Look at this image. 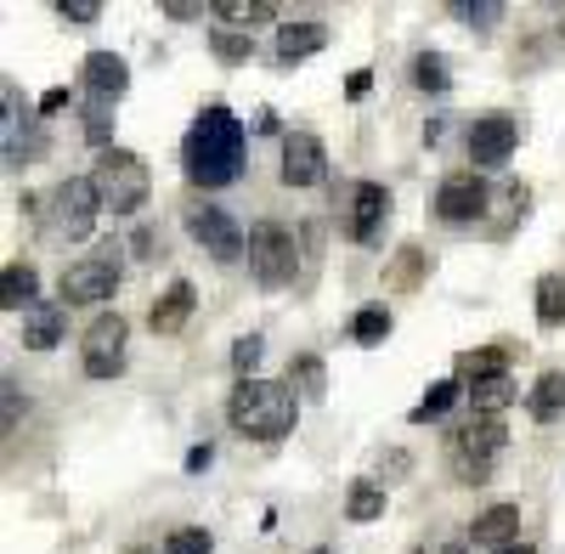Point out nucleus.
Returning a JSON list of instances; mask_svg holds the SVG:
<instances>
[{
    "label": "nucleus",
    "mask_w": 565,
    "mask_h": 554,
    "mask_svg": "<svg viewBox=\"0 0 565 554\" xmlns=\"http://www.w3.org/2000/svg\"><path fill=\"white\" fill-rule=\"evenodd\" d=\"M125 345H130V322L119 311H97L79 340V362L90 380H119L125 374Z\"/></svg>",
    "instance_id": "nucleus-6"
},
{
    "label": "nucleus",
    "mask_w": 565,
    "mask_h": 554,
    "mask_svg": "<svg viewBox=\"0 0 565 554\" xmlns=\"http://www.w3.org/2000/svg\"><path fill=\"white\" fill-rule=\"evenodd\" d=\"M63 329H68V306L40 300V306L23 317V345H29V351H57V345H63Z\"/></svg>",
    "instance_id": "nucleus-18"
},
{
    "label": "nucleus",
    "mask_w": 565,
    "mask_h": 554,
    "mask_svg": "<svg viewBox=\"0 0 565 554\" xmlns=\"http://www.w3.org/2000/svg\"><path fill=\"white\" fill-rule=\"evenodd\" d=\"M300 419V396L295 385H277V380H238L226 396V425L249 436V441H282Z\"/></svg>",
    "instance_id": "nucleus-2"
},
{
    "label": "nucleus",
    "mask_w": 565,
    "mask_h": 554,
    "mask_svg": "<svg viewBox=\"0 0 565 554\" xmlns=\"http://www.w3.org/2000/svg\"><path fill=\"white\" fill-rule=\"evenodd\" d=\"M57 18L63 23H97L103 7H97V0H57Z\"/></svg>",
    "instance_id": "nucleus-36"
},
{
    "label": "nucleus",
    "mask_w": 565,
    "mask_h": 554,
    "mask_svg": "<svg viewBox=\"0 0 565 554\" xmlns=\"http://www.w3.org/2000/svg\"><path fill=\"white\" fill-rule=\"evenodd\" d=\"M186 233H193V238L204 244V255H215L221 266H232V260H244V255H249L244 226L232 221L221 204H193V210H186Z\"/></svg>",
    "instance_id": "nucleus-8"
},
{
    "label": "nucleus",
    "mask_w": 565,
    "mask_h": 554,
    "mask_svg": "<svg viewBox=\"0 0 565 554\" xmlns=\"http://www.w3.org/2000/svg\"><path fill=\"white\" fill-rule=\"evenodd\" d=\"M260 356H266V340L260 334H244L238 345H232V367H238V380H255Z\"/></svg>",
    "instance_id": "nucleus-35"
},
{
    "label": "nucleus",
    "mask_w": 565,
    "mask_h": 554,
    "mask_svg": "<svg viewBox=\"0 0 565 554\" xmlns=\"http://www.w3.org/2000/svg\"><path fill=\"white\" fill-rule=\"evenodd\" d=\"M463 396H469V407H476V419H498L503 407H514V396H521V391H514L509 374H492V380H469Z\"/></svg>",
    "instance_id": "nucleus-20"
},
{
    "label": "nucleus",
    "mask_w": 565,
    "mask_h": 554,
    "mask_svg": "<svg viewBox=\"0 0 565 554\" xmlns=\"http://www.w3.org/2000/svg\"><path fill=\"white\" fill-rule=\"evenodd\" d=\"M52 204H57V226L68 238H85L90 226H97V210H103V193H97V181L90 175H68L63 188L52 193Z\"/></svg>",
    "instance_id": "nucleus-12"
},
{
    "label": "nucleus",
    "mask_w": 565,
    "mask_h": 554,
    "mask_svg": "<svg viewBox=\"0 0 565 554\" xmlns=\"http://www.w3.org/2000/svg\"><path fill=\"white\" fill-rule=\"evenodd\" d=\"M565 322V277L543 271L537 277V329H559Z\"/></svg>",
    "instance_id": "nucleus-25"
},
{
    "label": "nucleus",
    "mask_w": 565,
    "mask_h": 554,
    "mask_svg": "<svg viewBox=\"0 0 565 554\" xmlns=\"http://www.w3.org/2000/svg\"><path fill=\"white\" fill-rule=\"evenodd\" d=\"M0 306L23 311V317L40 306V271H34L29 260H12L7 271H0Z\"/></svg>",
    "instance_id": "nucleus-19"
},
{
    "label": "nucleus",
    "mask_w": 565,
    "mask_h": 554,
    "mask_svg": "<svg viewBox=\"0 0 565 554\" xmlns=\"http://www.w3.org/2000/svg\"><path fill=\"white\" fill-rule=\"evenodd\" d=\"M130 249H136L141 260H153V249H159V238L148 233V226H141V233H136V244H130Z\"/></svg>",
    "instance_id": "nucleus-42"
},
{
    "label": "nucleus",
    "mask_w": 565,
    "mask_h": 554,
    "mask_svg": "<svg viewBox=\"0 0 565 554\" xmlns=\"http://www.w3.org/2000/svg\"><path fill=\"white\" fill-rule=\"evenodd\" d=\"M413 85H418V90H436V97H441V90H452V63H447L441 52H418V57H413Z\"/></svg>",
    "instance_id": "nucleus-29"
},
{
    "label": "nucleus",
    "mask_w": 565,
    "mask_h": 554,
    "mask_svg": "<svg viewBox=\"0 0 565 554\" xmlns=\"http://www.w3.org/2000/svg\"><path fill=\"white\" fill-rule=\"evenodd\" d=\"M380 470H385V476H407V470H413V458H407V452H385V458H380Z\"/></svg>",
    "instance_id": "nucleus-39"
},
{
    "label": "nucleus",
    "mask_w": 565,
    "mask_h": 554,
    "mask_svg": "<svg viewBox=\"0 0 565 554\" xmlns=\"http://www.w3.org/2000/svg\"><path fill=\"white\" fill-rule=\"evenodd\" d=\"M367 85H373V79H367V68H356V74L345 79V97H351V103H362V97H367Z\"/></svg>",
    "instance_id": "nucleus-40"
},
{
    "label": "nucleus",
    "mask_w": 565,
    "mask_h": 554,
    "mask_svg": "<svg viewBox=\"0 0 565 554\" xmlns=\"http://www.w3.org/2000/svg\"><path fill=\"white\" fill-rule=\"evenodd\" d=\"M289 385L300 391V402H322V396H328V367H322V356L300 351V356L289 362Z\"/></svg>",
    "instance_id": "nucleus-22"
},
{
    "label": "nucleus",
    "mask_w": 565,
    "mask_h": 554,
    "mask_svg": "<svg viewBox=\"0 0 565 554\" xmlns=\"http://www.w3.org/2000/svg\"><path fill=\"white\" fill-rule=\"evenodd\" d=\"M210 465H215V447H210V441L186 452V476H199V470H210Z\"/></svg>",
    "instance_id": "nucleus-37"
},
{
    "label": "nucleus",
    "mask_w": 565,
    "mask_h": 554,
    "mask_svg": "<svg viewBox=\"0 0 565 554\" xmlns=\"http://www.w3.org/2000/svg\"><path fill=\"white\" fill-rule=\"evenodd\" d=\"M391 329H396V317H391L385 306H362V311L351 317V340H356V345H385Z\"/></svg>",
    "instance_id": "nucleus-26"
},
{
    "label": "nucleus",
    "mask_w": 565,
    "mask_h": 554,
    "mask_svg": "<svg viewBox=\"0 0 565 554\" xmlns=\"http://www.w3.org/2000/svg\"><path fill=\"white\" fill-rule=\"evenodd\" d=\"M79 130H85L90 148L108 153V148H114V103H85V125H79Z\"/></svg>",
    "instance_id": "nucleus-32"
},
{
    "label": "nucleus",
    "mask_w": 565,
    "mask_h": 554,
    "mask_svg": "<svg viewBox=\"0 0 565 554\" xmlns=\"http://www.w3.org/2000/svg\"><path fill=\"white\" fill-rule=\"evenodd\" d=\"M418 277H424V249L418 244H402L396 260H391V271H385V289L407 295V289H418Z\"/></svg>",
    "instance_id": "nucleus-27"
},
{
    "label": "nucleus",
    "mask_w": 565,
    "mask_h": 554,
    "mask_svg": "<svg viewBox=\"0 0 565 554\" xmlns=\"http://www.w3.org/2000/svg\"><path fill=\"white\" fill-rule=\"evenodd\" d=\"M244 148H249V130L244 119L232 114L226 103H210L193 130H186L181 142V175L193 181V188H232V181L244 175Z\"/></svg>",
    "instance_id": "nucleus-1"
},
{
    "label": "nucleus",
    "mask_w": 565,
    "mask_h": 554,
    "mask_svg": "<svg viewBox=\"0 0 565 554\" xmlns=\"http://www.w3.org/2000/svg\"><path fill=\"white\" fill-rule=\"evenodd\" d=\"M68 108V90L57 85V90H45V97H40V114H63Z\"/></svg>",
    "instance_id": "nucleus-41"
},
{
    "label": "nucleus",
    "mask_w": 565,
    "mask_h": 554,
    "mask_svg": "<svg viewBox=\"0 0 565 554\" xmlns=\"http://www.w3.org/2000/svg\"><path fill=\"white\" fill-rule=\"evenodd\" d=\"M164 554H215V537L204 526H175L164 537Z\"/></svg>",
    "instance_id": "nucleus-33"
},
{
    "label": "nucleus",
    "mask_w": 565,
    "mask_h": 554,
    "mask_svg": "<svg viewBox=\"0 0 565 554\" xmlns=\"http://www.w3.org/2000/svg\"><path fill=\"white\" fill-rule=\"evenodd\" d=\"M311 554H328V548H311Z\"/></svg>",
    "instance_id": "nucleus-47"
},
{
    "label": "nucleus",
    "mask_w": 565,
    "mask_h": 554,
    "mask_svg": "<svg viewBox=\"0 0 565 554\" xmlns=\"http://www.w3.org/2000/svg\"><path fill=\"white\" fill-rule=\"evenodd\" d=\"M503 447H509L503 419H469V425H458L447 436V465H452V476L463 487H481L492 476V465L503 458Z\"/></svg>",
    "instance_id": "nucleus-4"
},
{
    "label": "nucleus",
    "mask_w": 565,
    "mask_h": 554,
    "mask_svg": "<svg viewBox=\"0 0 565 554\" xmlns=\"http://www.w3.org/2000/svg\"><path fill=\"white\" fill-rule=\"evenodd\" d=\"M90 181H97V193H103V210H114V215H136L141 204H148V193H153L148 159L130 153V148L97 153V164H90Z\"/></svg>",
    "instance_id": "nucleus-3"
},
{
    "label": "nucleus",
    "mask_w": 565,
    "mask_h": 554,
    "mask_svg": "<svg viewBox=\"0 0 565 554\" xmlns=\"http://www.w3.org/2000/svg\"><path fill=\"white\" fill-rule=\"evenodd\" d=\"M463 396V385L458 380H441V385H430V396H424L413 413H407V425H430V419H447V407Z\"/></svg>",
    "instance_id": "nucleus-30"
},
{
    "label": "nucleus",
    "mask_w": 565,
    "mask_h": 554,
    "mask_svg": "<svg viewBox=\"0 0 565 554\" xmlns=\"http://www.w3.org/2000/svg\"><path fill=\"white\" fill-rule=\"evenodd\" d=\"M498 554H537V548H521V543H514V548H498Z\"/></svg>",
    "instance_id": "nucleus-45"
},
{
    "label": "nucleus",
    "mask_w": 565,
    "mask_h": 554,
    "mask_svg": "<svg viewBox=\"0 0 565 554\" xmlns=\"http://www.w3.org/2000/svg\"><path fill=\"white\" fill-rule=\"evenodd\" d=\"M452 18L458 23H476V29H492L503 18V7H498V0H452Z\"/></svg>",
    "instance_id": "nucleus-34"
},
{
    "label": "nucleus",
    "mask_w": 565,
    "mask_h": 554,
    "mask_svg": "<svg viewBox=\"0 0 565 554\" xmlns=\"http://www.w3.org/2000/svg\"><path fill=\"white\" fill-rule=\"evenodd\" d=\"M12 430H18V385L7 380V436H12Z\"/></svg>",
    "instance_id": "nucleus-43"
},
{
    "label": "nucleus",
    "mask_w": 565,
    "mask_h": 554,
    "mask_svg": "<svg viewBox=\"0 0 565 554\" xmlns=\"http://www.w3.org/2000/svg\"><path fill=\"white\" fill-rule=\"evenodd\" d=\"M210 52L226 63V68H244L255 57V34L249 29H210Z\"/></svg>",
    "instance_id": "nucleus-24"
},
{
    "label": "nucleus",
    "mask_w": 565,
    "mask_h": 554,
    "mask_svg": "<svg viewBox=\"0 0 565 554\" xmlns=\"http://www.w3.org/2000/svg\"><path fill=\"white\" fill-rule=\"evenodd\" d=\"M487 204H492V193H487L481 170H452V175H441V188H436V215H441L447 226L481 221Z\"/></svg>",
    "instance_id": "nucleus-9"
},
{
    "label": "nucleus",
    "mask_w": 565,
    "mask_h": 554,
    "mask_svg": "<svg viewBox=\"0 0 565 554\" xmlns=\"http://www.w3.org/2000/svg\"><path fill=\"white\" fill-rule=\"evenodd\" d=\"M57 295L68 306H108L119 295V260L114 255H85L57 277Z\"/></svg>",
    "instance_id": "nucleus-7"
},
{
    "label": "nucleus",
    "mask_w": 565,
    "mask_h": 554,
    "mask_svg": "<svg viewBox=\"0 0 565 554\" xmlns=\"http://www.w3.org/2000/svg\"><path fill=\"white\" fill-rule=\"evenodd\" d=\"M385 515V481H351L345 492V521H380Z\"/></svg>",
    "instance_id": "nucleus-23"
},
{
    "label": "nucleus",
    "mask_w": 565,
    "mask_h": 554,
    "mask_svg": "<svg viewBox=\"0 0 565 554\" xmlns=\"http://www.w3.org/2000/svg\"><path fill=\"white\" fill-rule=\"evenodd\" d=\"M130 554H141V548H130Z\"/></svg>",
    "instance_id": "nucleus-48"
},
{
    "label": "nucleus",
    "mask_w": 565,
    "mask_h": 554,
    "mask_svg": "<svg viewBox=\"0 0 565 554\" xmlns=\"http://www.w3.org/2000/svg\"><path fill=\"white\" fill-rule=\"evenodd\" d=\"M526 413H532L537 425H554L559 413H565V374H559V367H548V374L532 385V396H526Z\"/></svg>",
    "instance_id": "nucleus-21"
},
{
    "label": "nucleus",
    "mask_w": 565,
    "mask_h": 554,
    "mask_svg": "<svg viewBox=\"0 0 565 554\" xmlns=\"http://www.w3.org/2000/svg\"><path fill=\"white\" fill-rule=\"evenodd\" d=\"M193 306H199V289L186 284V277H175V284L159 295V306L148 311L153 334H181V329H186V317H193Z\"/></svg>",
    "instance_id": "nucleus-17"
},
{
    "label": "nucleus",
    "mask_w": 565,
    "mask_h": 554,
    "mask_svg": "<svg viewBox=\"0 0 565 554\" xmlns=\"http://www.w3.org/2000/svg\"><path fill=\"white\" fill-rule=\"evenodd\" d=\"M458 374H463V380H492V374H509V345H492V351H463V356H458Z\"/></svg>",
    "instance_id": "nucleus-31"
},
{
    "label": "nucleus",
    "mask_w": 565,
    "mask_h": 554,
    "mask_svg": "<svg viewBox=\"0 0 565 554\" xmlns=\"http://www.w3.org/2000/svg\"><path fill=\"white\" fill-rule=\"evenodd\" d=\"M322 45H328V23H317V18L282 23V29H277V63H282V68H295V63L317 57Z\"/></svg>",
    "instance_id": "nucleus-16"
},
{
    "label": "nucleus",
    "mask_w": 565,
    "mask_h": 554,
    "mask_svg": "<svg viewBox=\"0 0 565 554\" xmlns=\"http://www.w3.org/2000/svg\"><path fill=\"white\" fill-rule=\"evenodd\" d=\"M295 266H300V249H295V233L282 221H255L249 226V271L260 289H282L295 284Z\"/></svg>",
    "instance_id": "nucleus-5"
},
{
    "label": "nucleus",
    "mask_w": 565,
    "mask_h": 554,
    "mask_svg": "<svg viewBox=\"0 0 565 554\" xmlns=\"http://www.w3.org/2000/svg\"><path fill=\"white\" fill-rule=\"evenodd\" d=\"M559 34H565V18H559Z\"/></svg>",
    "instance_id": "nucleus-46"
},
{
    "label": "nucleus",
    "mask_w": 565,
    "mask_h": 554,
    "mask_svg": "<svg viewBox=\"0 0 565 554\" xmlns=\"http://www.w3.org/2000/svg\"><path fill=\"white\" fill-rule=\"evenodd\" d=\"M164 18H170V23H193V18H204V7H186V0H170Z\"/></svg>",
    "instance_id": "nucleus-38"
},
{
    "label": "nucleus",
    "mask_w": 565,
    "mask_h": 554,
    "mask_svg": "<svg viewBox=\"0 0 565 554\" xmlns=\"http://www.w3.org/2000/svg\"><path fill=\"white\" fill-rule=\"evenodd\" d=\"M255 130H260V136H271V130H277V114H271V108H260V114H255Z\"/></svg>",
    "instance_id": "nucleus-44"
},
{
    "label": "nucleus",
    "mask_w": 565,
    "mask_h": 554,
    "mask_svg": "<svg viewBox=\"0 0 565 554\" xmlns=\"http://www.w3.org/2000/svg\"><path fill=\"white\" fill-rule=\"evenodd\" d=\"M277 175H282V188H317L328 175V148L311 130H289L282 136V170Z\"/></svg>",
    "instance_id": "nucleus-13"
},
{
    "label": "nucleus",
    "mask_w": 565,
    "mask_h": 554,
    "mask_svg": "<svg viewBox=\"0 0 565 554\" xmlns=\"http://www.w3.org/2000/svg\"><path fill=\"white\" fill-rule=\"evenodd\" d=\"M210 12H215L221 23H232V29H244V23H271V18H277L271 0H215Z\"/></svg>",
    "instance_id": "nucleus-28"
},
{
    "label": "nucleus",
    "mask_w": 565,
    "mask_h": 554,
    "mask_svg": "<svg viewBox=\"0 0 565 554\" xmlns=\"http://www.w3.org/2000/svg\"><path fill=\"white\" fill-rule=\"evenodd\" d=\"M79 79H85V90L97 103H119L125 90H130V63L119 57V52H90L85 63H79Z\"/></svg>",
    "instance_id": "nucleus-14"
},
{
    "label": "nucleus",
    "mask_w": 565,
    "mask_h": 554,
    "mask_svg": "<svg viewBox=\"0 0 565 554\" xmlns=\"http://www.w3.org/2000/svg\"><path fill=\"white\" fill-rule=\"evenodd\" d=\"M514 532H521V503H492V510H481L476 521H469V543L481 548H514Z\"/></svg>",
    "instance_id": "nucleus-15"
},
{
    "label": "nucleus",
    "mask_w": 565,
    "mask_h": 554,
    "mask_svg": "<svg viewBox=\"0 0 565 554\" xmlns=\"http://www.w3.org/2000/svg\"><path fill=\"white\" fill-rule=\"evenodd\" d=\"M385 221H391V188L385 181H356L351 188V215H345L351 244H380Z\"/></svg>",
    "instance_id": "nucleus-11"
},
{
    "label": "nucleus",
    "mask_w": 565,
    "mask_h": 554,
    "mask_svg": "<svg viewBox=\"0 0 565 554\" xmlns=\"http://www.w3.org/2000/svg\"><path fill=\"white\" fill-rule=\"evenodd\" d=\"M514 148H521V119L514 114H481L476 125H469V164L476 170L509 164Z\"/></svg>",
    "instance_id": "nucleus-10"
}]
</instances>
